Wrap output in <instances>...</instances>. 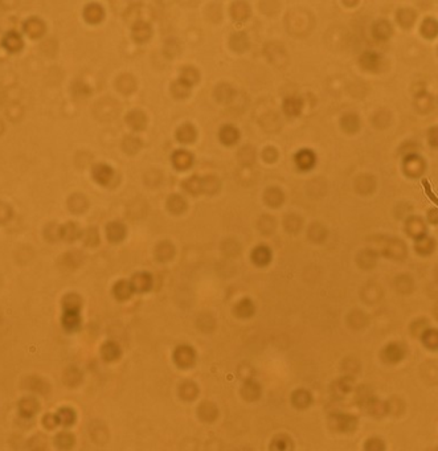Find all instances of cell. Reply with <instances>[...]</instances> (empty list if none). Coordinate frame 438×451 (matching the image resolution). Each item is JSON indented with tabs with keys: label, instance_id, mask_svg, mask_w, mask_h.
Masks as SVG:
<instances>
[{
	"label": "cell",
	"instance_id": "obj_1",
	"mask_svg": "<svg viewBox=\"0 0 438 451\" xmlns=\"http://www.w3.org/2000/svg\"><path fill=\"white\" fill-rule=\"evenodd\" d=\"M181 187L192 195L197 194H215L221 187V181L215 175H192L191 177L184 179Z\"/></svg>",
	"mask_w": 438,
	"mask_h": 451
},
{
	"label": "cell",
	"instance_id": "obj_2",
	"mask_svg": "<svg viewBox=\"0 0 438 451\" xmlns=\"http://www.w3.org/2000/svg\"><path fill=\"white\" fill-rule=\"evenodd\" d=\"M174 361L179 368H191L196 361V351L188 344L179 345L174 352Z\"/></svg>",
	"mask_w": 438,
	"mask_h": 451
},
{
	"label": "cell",
	"instance_id": "obj_3",
	"mask_svg": "<svg viewBox=\"0 0 438 451\" xmlns=\"http://www.w3.org/2000/svg\"><path fill=\"white\" fill-rule=\"evenodd\" d=\"M61 323H62V327H64L65 331H68V332L78 331L81 327V323H82L80 311H74V310H64V314H62V318H61Z\"/></svg>",
	"mask_w": 438,
	"mask_h": 451
},
{
	"label": "cell",
	"instance_id": "obj_4",
	"mask_svg": "<svg viewBox=\"0 0 438 451\" xmlns=\"http://www.w3.org/2000/svg\"><path fill=\"white\" fill-rule=\"evenodd\" d=\"M130 282H131L134 291H136V293H145V291H148L151 289L154 279H152V275L150 273L142 271V273H136V274L132 275Z\"/></svg>",
	"mask_w": 438,
	"mask_h": 451
},
{
	"label": "cell",
	"instance_id": "obj_5",
	"mask_svg": "<svg viewBox=\"0 0 438 451\" xmlns=\"http://www.w3.org/2000/svg\"><path fill=\"white\" fill-rule=\"evenodd\" d=\"M261 387L260 384L256 383L253 378H248L245 380L244 385L241 388V396L245 401H257L260 397H261Z\"/></svg>",
	"mask_w": 438,
	"mask_h": 451
},
{
	"label": "cell",
	"instance_id": "obj_6",
	"mask_svg": "<svg viewBox=\"0 0 438 451\" xmlns=\"http://www.w3.org/2000/svg\"><path fill=\"white\" fill-rule=\"evenodd\" d=\"M101 354H102V359L107 363H114V361L120 360L121 356H122V349H121L120 344L116 342H105L101 347Z\"/></svg>",
	"mask_w": 438,
	"mask_h": 451
},
{
	"label": "cell",
	"instance_id": "obj_7",
	"mask_svg": "<svg viewBox=\"0 0 438 451\" xmlns=\"http://www.w3.org/2000/svg\"><path fill=\"white\" fill-rule=\"evenodd\" d=\"M40 403L33 397H26L19 402V413L23 418H32L39 412Z\"/></svg>",
	"mask_w": 438,
	"mask_h": 451
},
{
	"label": "cell",
	"instance_id": "obj_8",
	"mask_svg": "<svg viewBox=\"0 0 438 451\" xmlns=\"http://www.w3.org/2000/svg\"><path fill=\"white\" fill-rule=\"evenodd\" d=\"M152 33L151 24L146 21V20H139L136 23L132 24V37L135 39V41L143 42L146 40L150 39V36Z\"/></svg>",
	"mask_w": 438,
	"mask_h": 451
},
{
	"label": "cell",
	"instance_id": "obj_9",
	"mask_svg": "<svg viewBox=\"0 0 438 451\" xmlns=\"http://www.w3.org/2000/svg\"><path fill=\"white\" fill-rule=\"evenodd\" d=\"M197 416L204 422H213L219 417V409H217V406L215 403L205 401V402H203L199 406Z\"/></svg>",
	"mask_w": 438,
	"mask_h": 451
},
{
	"label": "cell",
	"instance_id": "obj_10",
	"mask_svg": "<svg viewBox=\"0 0 438 451\" xmlns=\"http://www.w3.org/2000/svg\"><path fill=\"white\" fill-rule=\"evenodd\" d=\"M251 259L255 261V264L260 265V266L269 264L271 259L270 248L268 245H265V244L257 245L253 249V251H251Z\"/></svg>",
	"mask_w": 438,
	"mask_h": 451
},
{
	"label": "cell",
	"instance_id": "obj_11",
	"mask_svg": "<svg viewBox=\"0 0 438 451\" xmlns=\"http://www.w3.org/2000/svg\"><path fill=\"white\" fill-rule=\"evenodd\" d=\"M114 297L118 300H127L132 295V293H135L134 289H132V284L130 280L121 279L118 280L113 287Z\"/></svg>",
	"mask_w": 438,
	"mask_h": 451
},
{
	"label": "cell",
	"instance_id": "obj_12",
	"mask_svg": "<svg viewBox=\"0 0 438 451\" xmlns=\"http://www.w3.org/2000/svg\"><path fill=\"white\" fill-rule=\"evenodd\" d=\"M192 161H194V156L187 150H176L172 154V163L179 170H186V168L191 167Z\"/></svg>",
	"mask_w": 438,
	"mask_h": 451
},
{
	"label": "cell",
	"instance_id": "obj_13",
	"mask_svg": "<svg viewBox=\"0 0 438 451\" xmlns=\"http://www.w3.org/2000/svg\"><path fill=\"white\" fill-rule=\"evenodd\" d=\"M294 159H295V163L298 167L302 168V170H307V168L313 167V164L315 163L316 156L311 150L302 149L296 152Z\"/></svg>",
	"mask_w": 438,
	"mask_h": 451
},
{
	"label": "cell",
	"instance_id": "obj_14",
	"mask_svg": "<svg viewBox=\"0 0 438 451\" xmlns=\"http://www.w3.org/2000/svg\"><path fill=\"white\" fill-rule=\"evenodd\" d=\"M219 136L222 143H225V145H235L240 138V131L236 126L224 125L222 127H220Z\"/></svg>",
	"mask_w": 438,
	"mask_h": 451
},
{
	"label": "cell",
	"instance_id": "obj_15",
	"mask_svg": "<svg viewBox=\"0 0 438 451\" xmlns=\"http://www.w3.org/2000/svg\"><path fill=\"white\" fill-rule=\"evenodd\" d=\"M93 176L97 179L100 183L107 184L114 176V170L106 163H97L93 167Z\"/></svg>",
	"mask_w": 438,
	"mask_h": 451
},
{
	"label": "cell",
	"instance_id": "obj_16",
	"mask_svg": "<svg viewBox=\"0 0 438 451\" xmlns=\"http://www.w3.org/2000/svg\"><path fill=\"white\" fill-rule=\"evenodd\" d=\"M313 402V397L306 389H296L291 396V403L296 409H306Z\"/></svg>",
	"mask_w": 438,
	"mask_h": 451
},
{
	"label": "cell",
	"instance_id": "obj_17",
	"mask_svg": "<svg viewBox=\"0 0 438 451\" xmlns=\"http://www.w3.org/2000/svg\"><path fill=\"white\" fill-rule=\"evenodd\" d=\"M294 443L291 438L286 434H278L273 438L270 443V451H293Z\"/></svg>",
	"mask_w": 438,
	"mask_h": 451
},
{
	"label": "cell",
	"instance_id": "obj_18",
	"mask_svg": "<svg viewBox=\"0 0 438 451\" xmlns=\"http://www.w3.org/2000/svg\"><path fill=\"white\" fill-rule=\"evenodd\" d=\"M303 100L298 96H287L284 100V110L287 115H298L302 111Z\"/></svg>",
	"mask_w": 438,
	"mask_h": 451
},
{
	"label": "cell",
	"instance_id": "obj_19",
	"mask_svg": "<svg viewBox=\"0 0 438 451\" xmlns=\"http://www.w3.org/2000/svg\"><path fill=\"white\" fill-rule=\"evenodd\" d=\"M126 122L134 130H143L147 125V116L141 110H132L126 115Z\"/></svg>",
	"mask_w": 438,
	"mask_h": 451
},
{
	"label": "cell",
	"instance_id": "obj_20",
	"mask_svg": "<svg viewBox=\"0 0 438 451\" xmlns=\"http://www.w3.org/2000/svg\"><path fill=\"white\" fill-rule=\"evenodd\" d=\"M230 15L236 21H244L250 16V7L248 6V3L241 2V0L235 2L230 7Z\"/></svg>",
	"mask_w": 438,
	"mask_h": 451
},
{
	"label": "cell",
	"instance_id": "obj_21",
	"mask_svg": "<svg viewBox=\"0 0 438 451\" xmlns=\"http://www.w3.org/2000/svg\"><path fill=\"white\" fill-rule=\"evenodd\" d=\"M196 135H197L196 129H195L194 125H191V123H183V125H181L180 127H177L176 130V138L177 140H180L181 143L194 142Z\"/></svg>",
	"mask_w": 438,
	"mask_h": 451
},
{
	"label": "cell",
	"instance_id": "obj_22",
	"mask_svg": "<svg viewBox=\"0 0 438 451\" xmlns=\"http://www.w3.org/2000/svg\"><path fill=\"white\" fill-rule=\"evenodd\" d=\"M106 232L111 241H121L126 235V226L121 221H111L107 224Z\"/></svg>",
	"mask_w": 438,
	"mask_h": 451
},
{
	"label": "cell",
	"instance_id": "obj_23",
	"mask_svg": "<svg viewBox=\"0 0 438 451\" xmlns=\"http://www.w3.org/2000/svg\"><path fill=\"white\" fill-rule=\"evenodd\" d=\"M175 253V246L172 245V242L168 241V240H165V241H160L156 245L155 248V254H156V258L160 259V261H167L170 259Z\"/></svg>",
	"mask_w": 438,
	"mask_h": 451
},
{
	"label": "cell",
	"instance_id": "obj_24",
	"mask_svg": "<svg viewBox=\"0 0 438 451\" xmlns=\"http://www.w3.org/2000/svg\"><path fill=\"white\" fill-rule=\"evenodd\" d=\"M56 417H57L58 425H62L65 428L74 425L76 419H77V414L72 408H61L56 413Z\"/></svg>",
	"mask_w": 438,
	"mask_h": 451
},
{
	"label": "cell",
	"instance_id": "obj_25",
	"mask_svg": "<svg viewBox=\"0 0 438 451\" xmlns=\"http://www.w3.org/2000/svg\"><path fill=\"white\" fill-rule=\"evenodd\" d=\"M187 201L181 195L172 194L167 197V208L174 213H181L187 209Z\"/></svg>",
	"mask_w": 438,
	"mask_h": 451
},
{
	"label": "cell",
	"instance_id": "obj_26",
	"mask_svg": "<svg viewBox=\"0 0 438 451\" xmlns=\"http://www.w3.org/2000/svg\"><path fill=\"white\" fill-rule=\"evenodd\" d=\"M235 314L239 318H250L255 314V304L249 298H244L235 306Z\"/></svg>",
	"mask_w": 438,
	"mask_h": 451
},
{
	"label": "cell",
	"instance_id": "obj_27",
	"mask_svg": "<svg viewBox=\"0 0 438 451\" xmlns=\"http://www.w3.org/2000/svg\"><path fill=\"white\" fill-rule=\"evenodd\" d=\"M265 201L271 206H278L285 200L284 192L277 187H269L264 194Z\"/></svg>",
	"mask_w": 438,
	"mask_h": 451
},
{
	"label": "cell",
	"instance_id": "obj_28",
	"mask_svg": "<svg viewBox=\"0 0 438 451\" xmlns=\"http://www.w3.org/2000/svg\"><path fill=\"white\" fill-rule=\"evenodd\" d=\"M179 394L183 400L186 401H192L195 400L197 396H199V388L195 383L192 381H186L180 385L179 388Z\"/></svg>",
	"mask_w": 438,
	"mask_h": 451
},
{
	"label": "cell",
	"instance_id": "obj_29",
	"mask_svg": "<svg viewBox=\"0 0 438 451\" xmlns=\"http://www.w3.org/2000/svg\"><path fill=\"white\" fill-rule=\"evenodd\" d=\"M74 443H76V438H74V435L72 434V433L61 432L60 434L56 435L55 445L57 446L60 450H64V451L71 450V448L74 446Z\"/></svg>",
	"mask_w": 438,
	"mask_h": 451
},
{
	"label": "cell",
	"instance_id": "obj_30",
	"mask_svg": "<svg viewBox=\"0 0 438 451\" xmlns=\"http://www.w3.org/2000/svg\"><path fill=\"white\" fill-rule=\"evenodd\" d=\"M117 86H118V89H120L121 91H123V93H131V91L136 87V81L131 75L125 73V75L118 77V80H117Z\"/></svg>",
	"mask_w": 438,
	"mask_h": 451
},
{
	"label": "cell",
	"instance_id": "obj_31",
	"mask_svg": "<svg viewBox=\"0 0 438 451\" xmlns=\"http://www.w3.org/2000/svg\"><path fill=\"white\" fill-rule=\"evenodd\" d=\"M85 17L90 23H98L103 17V8L97 3H91L85 8Z\"/></svg>",
	"mask_w": 438,
	"mask_h": 451
},
{
	"label": "cell",
	"instance_id": "obj_32",
	"mask_svg": "<svg viewBox=\"0 0 438 451\" xmlns=\"http://www.w3.org/2000/svg\"><path fill=\"white\" fill-rule=\"evenodd\" d=\"M180 80H183L184 82H187L188 85H195L199 81L200 78V73L195 66H191V65H187V66H184L180 72Z\"/></svg>",
	"mask_w": 438,
	"mask_h": 451
},
{
	"label": "cell",
	"instance_id": "obj_33",
	"mask_svg": "<svg viewBox=\"0 0 438 451\" xmlns=\"http://www.w3.org/2000/svg\"><path fill=\"white\" fill-rule=\"evenodd\" d=\"M82 306V299L78 294H68L62 299V308L64 310H74V311H81Z\"/></svg>",
	"mask_w": 438,
	"mask_h": 451
},
{
	"label": "cell",
	"instance_id": "obj_34",
	"mask_svg": "<svg viewBox=\"0 0 438 451\" xmlns=\"http://www.w3.org/2000/svg\"><path fill=\"white\" fill-rule=\"evenodd\" d=\"M190 90H191V85H188L187 82H184V81L180 80V78L172 81V84H171V91H172V94H174L175 97H179V98L186 97V96L190 94Z\"/></svg>",
	"mask_w": 438,
	"mask_h": 451
},
{
	"label": "cell",
	"instance_id": "obj_35",
	"mask_svg": "<svg viewBox=\"0 0 438 451\" xmlns=\"http://www.w3.org/2000/svg\"><path fill=\"white\" fill-rule=\"evenodd\" d=\"M249 44L248 36L245 35L244 32H237L235 35H232L230 37V46H232L235 51H244Z\"/></svg>",
	"mask_w": 438,
	"mask_h": 451
},
{
	"label": "cell",
	"instance_id": "obj_36",
	"mask_svg": "<svg viewBox=\"0 0 438 451\" xmlns=\"http://www.w3.org/2000/svg\"><path fill=\"white\" fill-rule=\"evenodd\" d=\"M60 232H61V235L62 237H65V239L73 240L80 234V228H78V225L76 223L69 221V223L64 224V225L61 226Z\"/></svg>",
	"mask_w": 438,
	"mask_h": 451
},
{
	"label": "cell",
	"instance_id": "obj_37",
	"mask_svg": "<svg viewBox=\"0 0 438 451\" xmlns=\"http://www.w3.org/2000/svg\"><path fill=\"white\" fill-rule=\"evenodd\" d=\"M123 147L127 152H136L141 147H142V140L138 138V136L127 135L123 139Z\"/></svg>",
	"mask_w": 438,
	"mask_h": 451
},
{
	"label": "cell",
	"instance_id": "obj_38",
	"mask_svg": "<svg viewBox=\"0 0 438 451\" xmlns=\"http://www.w3.org/2000/svg\"><path fill=\"white\" fill-rule=\"evenodd\" d=\"M216 96L220 101L226 102L233 97V89L228 84H220L216 87Z\"/></svg>",
	"mask_w": 438,
	"mask_h": 451
},
{
	"label": "cell",
	"instance_id": "obj_39",
	"mask_svg": "<svg viewBox=\"0 0 438 451\" xmlns=\"http://www.w3.org/2000/svg\"><path fill=\"white\" fill-rule=\"evenodd\" d=\"M26 29L27 32L31 33L33 36H37L42 32V29H44V26H42L41 20L39 19H31L28 20L26 23Z\"/></svg>",
	"mask_w": 438,
	"mask_h": 451
},
{
	"label": "cell",
	"instance_id": "obj_40",
	"mask_svg": "<svg viewBox=\"0 0 438 451\" xmlns=\"http://www.w3.org/2000/svg\"><path fill=\"white\" fill-rule=\"evenodd\" d=\"M274 225H275V221H274L273 217L268 216V215L262 216L261 219H260V221H258V226H260V229L265 233H270L274 229Z\"/></svg>",
	"mask_w": 438,
	"mask_h": 451
},
{
	"label": "cell",
	"instance_id": "obj_41",
	"mask_svg": "<svg viewBox=\"0 0 438 451\" xmlns=\"http://www.w3.org/2000/svg\"><path fill=\"white\" fill-rule=\"evenodd\" d=\"M285 226H286L287 230L295 232L301 226V219L296 215H289V216L285 217Z\"/></svg>",
	"mask_w": 438,
	"mask_h": 451
},
{
	"label": "cell",
	"instance_id": "obj_42",
	"mask_svg": "<svg viewBox=\"0 0 438 451\" xmlns=\"http://www.w3.org/2000/svg\"><path fill=\"white\" fill-rule=\"evenodd\" d=\"M42 426L47 429V430H53L56 429L58 425V421H57V417L56 414H52V413H47L45 416L42 417Z\"/></svg>",
	"mask_w": 438,
	"mask_h": 451
},
{
	"label": "cell",
	"instance_id": "obj_43",
	"mask_svg": "<svg viewBox=\"0 0 438 451\" xmlns=\"http://www.w3.org/2000/svg\"><path fill=\"white\" fill-rule=\"evenodd\" d=\"M6 45L11 49H16L19 48L20 44H21V39H20V36L17 35L16 32H10L8 35L6 36Z\"/></svg>",
	"mask_w": 438,
	"mask_h": 451
},
{
	"label": "cell",
	"instance_id": "obj_44",
	"mask_svg": "<svg viewBox=\"0 0 438 451\" xmlns=\"http://www.w3.org/2000/svg\"><path fill=\"white\" fill-rule=\"evenodd\" d=\"M239 155L242 161H245V163H250V161L253 160V158H255V150L251 149V147H249V146H245V147H242V149L240 150Z\"/></svg>",
	"mask_w": 438,
	"mask_h": 451
},
{
	"label": "cell",
	"instance_id": "obj_45",
	"mask_svg": "<svg viewBox=\"0 0 438 451\" xmlns=\"http://www.w3.org/2000/svg\"><path fill=\"white\" fill-rule=\"evenodd\" d=\"M262 156L266 161H274L278 156V151L274 147H266V149L262 151Z\"/></svg>",
	"mask_w": 438,
	"mask_h": 451
},
{
	"label": "cell",
	"instance_id": "obj_46",
	"mask_svg": "<svg viewBox=\"0 0 438 451\" xmlns=\"http://www.w3.org/2000/svg\"><path fill=\"white\" fill-rule=\"evenodd\" d=\"M334 419H335L336 428H338L339 430H347V428H350V426H348V422L352 421V419H350V417H345V416H336Z\"/></svg>",
	"mask_w": 438,
	"mask_h": 451
},
{
	"label": "cell",
	"instance_id": "obj_47",
	"mask_svg": "<svg viewBox=\"0 0 438 451\" xmlns=\"http://www.w3.org/2000/svg\"><path fill=\"white\" fill-rule=\"evenodd\" d=\"M85 235H89V237H90V240H89V242H87V244H96V242L98 241V233H97V229L96 228L87 229L86 233H85Z\"/></svg>",
	"mask_w": 438,
	"mask_h": 451
}]
</instances>
